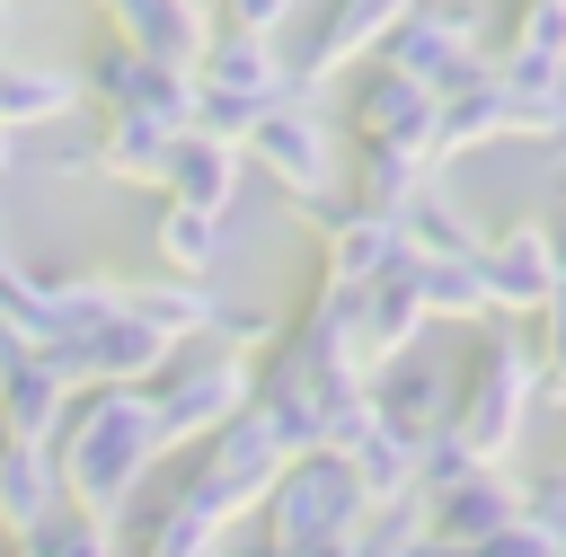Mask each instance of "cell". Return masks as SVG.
Masks as SVG:
<instances>
[{"mask_svg":"<svg viewBox=\"0 0 566 557\" xmlns=\"http://www.w3.org/2000/svg\"><path fill=\"white\" fill-rule=\"evenodd\" d=\"M159 424H150V398L142 389H71L62 407V433H53V469H62V495L124 522V504L142 495L150 460H159Z\"/></svg>","mask_w":566,"mask_h":557,"instance_id":"6da1fadb","label":"cell"},{"mask_svg":"<svg viewBox=\"0 0 566 557\" xmlns=\"http://www.w3.org/2000/svg\"><path fill=\"white\" fill-rule=\"evenodd\" d=\"M548 398H539V354H531V336L504 318V327H478V345H469V371L451 380V433L478 451V460H513L522 451V433H531V416H539Z\"/></svg>","mask_w":566,"mask_h":557,"instance_id":"7a4b0ae2","label":"cell"},{"mask_svg":"<svg viewBox=\"0 0 566 557\" xmlns=\"http://www.w3.org/2000/svg\"><path fill=\"white\" fill-rule=\"evenodd\" d=\"M363 513L371 504H363V486L336 451H292L274 469V486L256 495V548L248 557H318V548L354 539Z\"/></svg>","mask_w":566,"mask_h":557,"instance_id":"3957f363","label":"cell"},{"mask_svg":"<svg viewBox=\"0 0 566 557\" xmlns=\"http://www.w3.org/2000/svg\"><path fill=\"white\" fill-rule=\"evenodd\" d=\"M239 150H248V168H265V177L283 186L292 212L345 195V141H336V115H327L318 97H274V106L248 124Z\"/></svg>","mask_w":566,"mask_h":557,"instance_id":"277c9868","label":"cell"},{"mask_svg":"<svg viewBox=\"0 0 566 557\" xmlns=\"http://www.w3.org/2000/svg\"><path fill=\"white\" fill-rule=\"evenodd\" d=\"M142 398H150L159 442L177 451V442H203L212 424H230V416L256 398V371H248V354H230V345H177V354L142 380Z\"/></svg>","mask_w":566,"mask_h":557,"instance_id":"5b68a950","label":"cell"},{"mask_svg":"<svg viewBox=\"0 0 566 557\" xmlns=\"http://www.w3.org/2000/svg\"><path fill=\"white\" fill-rule=\"evenodd\" d=\"M371 62H389V71H407L416 88H451V80H469L478 62H495L486 53V18L469 9V0H416L389 35H380V53Z\"/></svg>","mask_w":566,"mask_h":557,"instance_id":"8992f818","label":"cell"},{"mask_svg":"<svg viewBox=\"0 0 566 557\" xmlns=\"http://www.w3.org/2000/svg\"><path fill=\"white\" fill-rule=\"evenodd\" d=\"M168 354H177V345H168V336H159L142 309H124V301H115L97 327L62 336L44 362H53V380H62V389H142V380H150Z\"/></svg>","mask_w":566,"mask_h":557,"instance_id":"52a82bcc","label":"cell"},{"mask_svg":"<svg viewBox=\"0 0 566 557\" xmlns=\"http://www.w3.org/2000/svg\"><path fill=\"white\" fill-rule=\"evenodd\" d=\"M301 221L318 230V283H345V292H371V283H389V274L416 256L407 230H398L389 212L354 203V195H327V203H310Z\"/></svg>","mask_w":566,"mask_h":557,"instance_id":"ba28073f","label":"cell"},{"mask_svg":"<svg viewBox=\"0 0 566 557\" xmlns=\"http://www.w3.org/2000/svg\"><path fill=\"white\" fill-rule=\"evenodd\" d=\"M407 9H416V0H327L318 27L283 44V80H292V97H318L327 80H345L354 62H371L380 35H389Z\"/></svg>","mask_w":566,"mask_h":557,"instance_id":"9c48e42d","label":"cell"},{"mask_svg":"<svg viewBox=\"0 0 566 557\" xmlns=\"http://www.w3.org/2000/svg\"><path fill=\"white\" fill-rule=\"evenodd\" d=\"M478 274H486L495 318H539L566 283V230L557 221H513V230L478 239Z\"/></svg>","mask_w":566,"mask_h":557,"instance_id":"30bf717a","label":"cell"},{"mask_svg":"<svg viewBox=\"0 0 566 557\" xmlns=\"http://www.w3.org/2000/svg\"><path fill=\"white\" fill-rule=\"evenodd\" d=\"M274 469H283V442H274V424H265V416H256V398H248L230 424H212V433H203V460H195V477H186V486H195V495H212V504L239 522V513H256V495L274 486Z\"/></svg>","mask_w":566,"mask_h":557,"instance_id":"8fae6325","label":"cell"},{"mask_svg":"<svg viewBox=\"0 0 566 557\" xmlns=\"http://www.w3.org/2000/svg\"><path fill=\"white\" fill-rule=\"evenodd\" d=\"M80 97H97V115H115V106H150V115H168V124H195V71H168V62L133 53L124 35L88 44V62H80Z\"/></svg>","mask_w":566,"mask_h":557,"instance_id":"7c38bea8","label":"cell"},{"mask_svg":"<svg viewBox=\"0 0 566 557\" xmlns=\"http://www.w3.org/2000/svg\"><path fill=\"white\" fill-rule=\"evenodd\" d=\"M354 141H389V150H416V159L451 168V159H442V133H433V88H416V80L389 71V62H371V71L354 80Z\"/></svg>","mask_w":566,"mask_h":557,"instance_id":"4fadbf2b","label":"cell"},{"mask_svg":"<svg viewBox=\"0 0 566 557\" xmlns=\"http://www.w3.org/2000/svg\"><path fill=\"white\" fill-rule=\"evenodd\" d=\"M239 186H248V150L239 141H221V133H177L168 141V159H159V195L168 203H195V212H230L239 203Z\"/></svg>","mask_w":566,"mask_h":557,"instance_id":"5bb4252c","label":"cell"},{"mask_svg":"<svg viewBox=\"0 0 566 557\" xmlns=\"http://www.w3.org/2000/svg\"><path fill=\"white\" fill-rule=\"evenodd\" d=\"M133 53H150V62H168V71H195V53H203V35H212V9L203 0H88Z\"/></svg>","mask_w":566,"mask_h":557,"instance_id":"9a60e30c","label":"cell"},{"mask_svg":"<svg viewBox=\"0 0 566 557\" xmlns=\"http://www.w3.org/2000/svg\"><path fill=\"white\" fill-rule=\"evenodd\" d=\"M522 513V477H504L495 460H478L460 486H442V495H424V530L442 539V548H478L486 530H504Z\"/></svg>","mask_w":566,"mask_h":557,"instance_id":"2e32d148","label":"cell"},{"mask_svg":"<svg viewBox=\"0 0 566 557\" xmlns=\"http://www.w3.org/2000/svg\"><path fill=\"white\" fill-rule=\"evenodd\" d=\"M195 88H221V97H248V106L292 97V80H283V35H230V27H212L203 53H195Z\"/></svg>","mask_w":566,"mask_h":557,"instance_id":"e0dca14e","label":"cell"},{"mask_svg":"<svg viewBox=\"0 0 566 557\" xmlns=\"http://www.w3.org/2000/svg\"><path fill=\"white\" fill-rule=\"evenodd\" d=\"M398 283H407V301L424 309V327H433V318H442V327H478V318H486L478 248H460V256H407V265H398Z\"/></svg>","mask_w":566,"mask_h":557,"instance_id":"ac0fdd59","label":"cell"},{"mask_svg":"<svg viewBox=\"0 0 566 557\" xmlns=\"http://www.w3.org/2000/svg\"><path fill=\"white\" fill-rule=\"evenodd\" d=\"M71 115H80V71L0 53V124H9V133H53V124H71Z\"/></svg>","mask_w":566,"mask_h":557,"instance_id":"d6986e66","label":"cell"},{"mask_svg":"<svg viewBox=\"0 0 566 557\" xmlns=\"http://www.w3.org/2000/svg\"><path fill=\"white\" fill-rule=\"evenodd\" d=\"M177 133H186V124H168V115H150V106L97 115V177H115V186H159V159H168Z\"/></svg>","mask_w":566,"mask_h":557,"instance_id":"ffe728a7","label":"cell"},{"mask_svg":"<svg viewBox=\"0 0 566 557\" xmlns=\"http://www.w3.org/2000/svg\"><path fill=\"white\" fill-rule=\"evenodd\" d=\"M124 309H142L168 345H203L212 309H221V283L212 274H150V283H124Z\"/></svg>","mask_w":566,"mask_h":557,"instance_id":"44dd1931","label":"cell"},{"mask_svg":"<svg viewBox=\"0 0 566 557\" xmlns=\"http://www.w3.org/2000/svg\"><path fill=\"white\" fill-rule=\"evenodd\" d=\"M371 407H380V424H398V433H433V424L451 416V380L407 345V354H389V362L371 371Z\"/></svg>","mask_w":566,"mask_h":557,"instance_id":"7402d4cb","label":"cell"},{"mask_svg":"<svg viewBox=\"0 0 566 557\" xmlns=\"http://www.w3.org/2000/svg\"><path fill=\"white\" fill-rule=\"evenodd\" d=\"M150 248H159V274H221L230 265V212H195V203H168L159 195Z\"/></svg>","mask_w":566,"mask_h":557,"instance_id":"603a6c76","label":"cell"},{"mask_svg":"<svg viewBox=\"0 0 566 557\" xmlns=\"http://www.w3.org/2000/svg\"><path fill=\"white\" fill-rule=\"evenodd\" d=\"M124 301V274H35V345L53 354L62 336H80V327H97L106 309Z\"/></svg>","mask_w":566,"mask_h":557,"instance_id":"cb8c5ba5","label":"cell"},{"mask_svg":"<svg viewBox=\"0 0 566 557\" xmlns=\"http://www.w3.org/2000/svg\"><path fill=\"white\" fill-rule=\"evenodd\" d=\"M9 557H124V522L88 513V504H44L27 530H9Z\"/></svg>","mask_w":566,"mask_h":557,"instance_id":"d4e9b609","label":"cell"},{"mask_svg":"<svg viewBox=\"0 0 566 557\" xmlns=\"http://www.w3.org/2000/svg\"><path fill=\"white\" fill-rule=\"evenodd\" d=\"M142 557H230V513L195 486H177L150 522H142Z\"/></svg>","mask_w":566,"mask_h":557,"instance_id":"484cf974","label":"cell"},{"mask_svg":"<svg viewBox=\"0 0 566 557\" xmlns=\"http://www.w3.org/2000/svg\"><path fill=\"white\" fill-rule=\"evenodd\" d=\"M398 230H407V248H416V256H460V248H478V239H486V221H478V212L451 195V177H442V168H433V177L407 195Z\"/></svg>","mask_w":566,"mask_h":557,"instance_id":"4316f807","label":"cell"},{"mask_svg":"<svg viewBox=\"0 0 566 557\" xmlns=\"http://www.w3.org/2000/svg\"><path fill=\"white\" fill-rule=\"evenodd\" d=\"M62 407H71V389L53 380L44 354H27V362L0 371V433L9 442H53L62 433Z\"/></svg>","mask_w":566,"mask_h":557,"instance_id":"83f0119b","label":"cell"},{"mask_svg":"<svg viewBox=\"0 0 566 557\" xmlns=\"http://www.w3.org/2000/svg\"><path fill=\"white\" fill-rule=\"evenodd\" d=\"M44 504H62L53 442H9V433H0V530H27Z\"/></svg>","mask_w":566,"mask_h":557,"instance_id":"f1b7e54d","label":"cell"},{"mask_svg":"<svg viewBox=\"0 0 566 557\" xmlns=\"http://www.w3.org/2000/svg\"><path fill=\"white\" fill-rule=\"evenodd\" d=\"M336 460L354 469L363 504H398V495H416V433H398V424H371V433L345 442Z\"/></svg>","mask_w":566,"mask_h":557,"instance_id":"f546056e","label":"cell"},{"mask_svg":"<svg viewBox=\"0 0 566 557\" xmlns=\"http://www.w3.org/2000/svg\"><path fill=\"white\" fill-rule=\"evenodd\" d=\"M433 177V159H416V150H389V141H354V203H371V212H407V195Z\"/></svg>","mask_w":566,"mask_h":557,"instance_id":"4dcf8cb0","label":"cell"},{"mask_svg":"<svg viewBox=\"0 0 566 557\" xmlns=\"http://www.w3.org/2000/svg\"><path fill=\"white\" fill-rule=\"evenodd\" d=\"M407 345H424V309L407 301V283L389 274V283H371L363 292V371H380L389 354H407Z\"/></svg>","mask_w":566,"mask_h":557,"instance_id":"1f68e13d","label":"cell"},{"mask_svg":"<svg viewBox=\"0 0 566 557\" xmlns=\"http://www.w3.org/2000/svg\"><path fill=\"white\" fill-rule=\"evenodd\" d=\"M433 530H424V495H398V504H371L354 522V557H424Z\"/></svg>","mask_w":566,"mask_h":557,"instance_id":"d6a6232c","label":"cell"},{"mask_svg":"<svg viewBox=\"0 0 566 557\" xmlns=\"http://www.w3.org/2000/svg\"><path fill=\"white\" fill-rule=\"evenodd\" d=\"M531 354H539V398L566 407V283H557V301L539 309V345H531Z\"/></svg>","mask_w":566,"mask_h":557,"instance_id":"836d02e7","label":"cell"},{"mask_svg":"<svg viewBox=\"0 0 566 557\" xmlns=\"http://www.w3.org/2000/svg\"><path fill=\"white\" fill-rule=\"evenodd\" d=\"M292 9L301 0H212V27H230V35H283Z\"/></svg>","mask_w":566,"mask_h":557,"instance_id":"e575fe53","label":"cell"},{"mask_svg":"<svg viewBox=\"0 0 566 557\" xmlns=\"http://www.w3.org/2000/svg\"><path fill=\"white\" fill-rule=\"evenodd\" d=\"M35 168H44L53 186H71V177H97V124H88V133H71V141H44V150H35Z\"/></svg>","mask_w":566,"mask_h":557,"instance_id":"d590c367","label":"cell"},{"mask_svg":"<svg viewBox=\"0 0 566 557\" xmlns=\"http://www.w3.org/2000/svg\"><path fill=\"white\" fill-rule=\"evenodd\" d=\"M478 557H557V539H548L539 522H522V513H513L504 530H486V539H478Z\"/></svg>","mask_w":566,"mask_h":557,"instance_id":"8d00e7d4","label":"cell"},{"mask_svg":"<svg viewBox=\"0 0 566 557\" xmlns=\"http://www.w3.org/2000/svg\"><path fill=\"white\" fill-rule=\"evenodd\" d=\"M9 168H18V133L0 124V177H9Z\"/></svg>","mask_w":566,"mask_h":557,"instance_id":"74e56055","label":"cell"},{"mask_svg":"<svg viewBox=\"0 0 566 557\" xmlns=\"http://www.w3.org/2000/svg\"><path fill=\"white\" fill-rule=\"evenodd\" d=\"M424 557H478V548H442V539H433V548H424Z\"/></svg>","mask_w":566,"mask_h":557,"instance_id":"f35d334b","label":"cell"},{"mask_svg":"<svg viewBox=\"0 0 566 557\" xmlns=\"http://www.w3.org/2000/svg\"><path fill=\"white\" fill-rule=\"evenodd\" d=\"M318 557H354V539H336V548H318Z\"/></svg>","mask_w":566,"mask_h":557,"instance_id":"ab89813d","label":"cell"},{"mask_svg":"<svg viewBox=\"0 0 566 557\" xmlns=\"http://www.w3.org/2000/svg\"><path fill=\"white\" fill-rule=\"evenodd\" d=\"M9 9H18V0H0V18H9Z\"/></svg>","mask_w":566,"mask_h":557,"instance_id":"60d3db41","label":"cell"}]
</instances>
